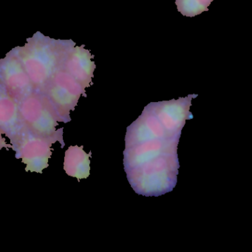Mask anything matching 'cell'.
Segmentation results:
<instances>
[{"mask_svg": "<svg viewBox=\"0 0 252 252\" xmlns=\"http://www.w3.org/2000/svg\"><path fill=\"white\" fill-rule=\"evenodd\" d=\"M197 94L178 100L150 103L126 129L124 165L134 191L147 197L172 191L180 165L178 143Z\"/></svg>", "mask_w": 252, "mask_h": 252, "instance_id": "6da1fadb", "label": "cell"}, {"mask_svg": "<svg viewBox=\"0 0 252 252\" xmlns=\"http://www.w3.org/2000/svg\"><path fill=\"white\" fill-rule=\"evenodd\" d=\"M74 46L76 42L72 39H51L37 32L32 37L28 38L24 46L12 50L30 78L34 91L42 93L69 50Z\"/></svg>", "mask_w": 252, "mask_h": 252, "instance_id": "7a4b0ae2", "label": "cell"}, {"mask_svg": "<svg viewBox=\"0 0 252 252\" xmlns=\"http://www.w3.org/2000/svg\"><path fill=\"white\" fill-rule=\"evenodd\" d=\"M11 149L15 152L16 158L22 159L26 165V172L42 174L49 166L52 156V145L59 141L64 148L63 133L51 137L35 135L23 125L20 130L10 138Z\"/></svg>", "mask_w": 252, "mask_h": 252, "instance_id": "3957f363", "label": "cell"}, {"mask_svg": "<svg viewBox=\"0 0 252 252\" xmlns=\"http://www.w3.org/2000/svg\"><path fill=\"white\" fill-rule=\"evenodd\" d=\"M22 124L35 135L51 137L63 133L57 129L59 122H64L49 98L41 92L33 91L18 102Z\"/></svg>", "mask_w": 252, "mask_h": 252, "instance_id": "277c9868", "label": "cell"}, {"mask_svg": "<svg viewBox=\"0 0 252 252\" xmlns=\"http://www.w3.org/2000/svg\"><path fill=\"white\" fill-rule=\"evenodd\" d=\"M42 94L49 98L64 123L71 120L70 111H74L80 97H87L85 88L61 65L53 73Z\"/></svg>", "mask_w": 252, "mask_h": 252, "instance_id": "5b68a950", "label": "cell"}, {"mask_svg": "<svg viewBox=\"0 0 252 252\" xmlns=\"http://www.w3.org/2000/svg\"><path fill=\"white\" fill-rule=\"evenodd\" d=\"M0 81L17 103L34 91L30 78L13 50L0 60Z\"/></svg>", "mask_w": 252, "mask_h": 252, "instance_id": "8992f818", "label": "cell"}, {"mask_svg": "<svg viewBox=\"0 0 252 252\" xmlns=\"http://www.w3.org/2000/svg\"><path fill=\"white\" fill-rule=\"evenodd\" d=\"M85 48V45H83L70 48L61 66L86 89L93 85L92 79L96 66L92 61L94 55Z\"/></svg>", "mask_w": 252, "mask_h": 252, "instance_id": "52a82bcc", "label": "cell"}, {"mask_svg": "<svg viewBox=\"0 0 252 252\" xmlns=\"http://www.w3.org/2000/svg\"><path fill=\"white\" fill-rule=\"evenodd\" d=\"M22 126L18 103L0 81V129L10 139L18 132Z\"/></svg>", "mask_w": 252, "mask_h": 252, "instance_id": "ba28073f", "label": "cell"}, {"mask_svg": "<svg viewBox=\"0 0 252 252\" xmlns=\"http://www.w3.org/2000/svg\"><path fill=\"white\" fill-rule=\"evenodd\" d=\"M92 153H85L83 146H70L64 154V170L69 176L77 178L78 181L85 179L91 174Z\"/></svg>", "mask_w": 252, "mask_h": 252, "instance_id": "9c48e42d", "label": "cell"}, {"mask_svg": "<svg viewBox=\"0 0 252 252\" xmlns=\"http://www.w3.org/2000/svg\"><path fill=\"white\" fill-rule=\"evenodd\" d=\"M214 0H176L175 4L178 11L183 16L194 17L204 11H209L208 7Z\"/></svg>", "mask_w": 252, "mask_h": 252, "instance_id": "30bf717a", "label": "cell"}, {"mask_svg": "<svg viewBox=\"0 0 252 252\" xmlns=\"http://www.w3.org/2000/svg\"><path fill=\"white\" fill-rule=\"evenodd\" d=\"M4 132L2 129H0V150H2V148L7 149V150H9L10 148H11V144H7L5 141V138L2 137Z\"/></svg>", "mask_w": 252, "mask_h": 252, "instance_id": "8fae6325", "label": "cell"}]
</instances>
